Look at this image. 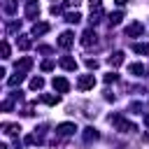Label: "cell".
Listing matches in <instances>:
<instances>
[{
    "label": "cell",
    "instance_id": "cell-23",
    "mask_svg": "<svg viewBox=\"0 0 149 149\" xmlns=\"http://www.w3.org/2000/svg\"><path fill=\"white\" fill-rule=\"evenodd\" d=\"M133 51H135V54H149V44L135 42V44H133Z\"/></svg>",
    "mask_w": 149,
    "mask_h": 149
},
{
    "label": "cell",
    "instance_id": "cell-6",
    "mask_svg": "<svg viewBox=\"0 0 149 149\" xmlns=\"http://www.w3.org/2000/svg\"><path fill=\"white\" fill-rule=\"evenodd\" d=\"M54 88H56L58 93H68V91H70V81H68L65 77H54Z\"/></svg>",
    "mask_w": 149,
    "mask_h": 149
},
{
    "label": "cell",
    "instance_id": "cell-18",
    "mask_svg": "<svg viewBox=\"0 0 149 149\" xmlns=\"http://www.w3.org/2000/svg\"><path fill=\"white\" fill-rule=\"evenodd\" d=\"M49 33V23H35L33 26V35H44Z\"/></svg>",
    "mask_w": 149,
    "mask_h": 149
},
{
    "label": "cell",
    "instance_id": "cell-30",
    "mask_svg": "<svg viewBox=\"0 0 149 149\" xmlns=\"http://www.w3.org/2000/svg\"><path fill=\"white\" fill-rule=\"evenodd\" d=\"M42 70H44V72L54 70V61H44V63H42Z\"/></svg>",
    "mask_w": 149,
    "mask_h": 149
},
{
    "label": "cell",
    "instance_id": "cell-7",
    "mask_svg": "<svg viewBox=\"0 0 149 149\" xmlns=\"http://www.w3.org/2000/svg\"><path fill=\"white\" fill-rule=\"evenodd\" d=\"M58 63H61V68H63V70H70V72H72V70H77V61H74L72 56H61V61H58Z\"/></svg>",
    "mask_w": 149,
    "mask_h": 149
},
{
    "label": "cell",
    "instance_id": "cell-28",
    "mask_svg": "<svg viewBox=\"0 0 149 149\" xmlns=\"http://www.w3.org/2000/svg\"><path fill=\"white\" fill-rule=\"evenodd\" d=\"M116 79H119V74H114V72L105 74V84H112V81H116Z\"/></svg>",
    "mask_w": 149,
    "mask_h": 149
},
{
    "label": "cell",
    "instance_id": "cell-8",
    "mask_svg": "<svg viewBox=\"0 0 149 149\" xmlns=\"http://www.w3.org/2000/svg\"><path fill=\"white\" fill-rule=\"evenodd\" d=\"M30 68H33V58H30V56H23V58L16 61V72H26V70H30Z\"/></svg>",
    "mask_w": 149,
    "mask_h": 149
},
{
    "label": "cell",
    "instance_id": "cell-32",
    "mask_svg": "<svg viewBox=\"0 0 149 149\" xmlns=\"http://www.w3.org/2000/svg\"><path fill=\"white\" fill-rule=\"evenodd\" d=\"M88 2H91V9H98V7H102V5H100V0H88Z\"/></svg>",
    "mask_w": 149,
    "mask_h": 149
},
{
    "label": "cell",
    "instance_id": "cell-21",
    "mask_svg": "<svg viewBox=\"0 0 149 149\" xmlns=\"http://www.w3.org/2000/svg\"><path fill=\"white\" fill-rule=\"evenodd\" d=\"M128 70H130V72H133L135 77H140V74H144V65H142V63H133V65H130Z\"/></svg>",
    "mask_w": 149,
    "mask_h": 149
},
{
    "label": "cell",
    "instance_id": "cell-35",
    "mask_svg": "<svg viewBox=\"0 0 149 149\" xmlns=\"http://www.w3.org/2000/svg\"><path fill=\"white\" fill-rule=\"evenodd\" d=\"M114 2H116V5H119V7H121V5H126V2H128V0H114Z\"/></svg>",
    "mask_w": 149,
    "mask_h": 149
},
{
    "label": "cell",
    "instance_id": "cell-12",
    "mask_svg": "<svg viewBox=\"0 0 149 149\" xmlns=\"http://www.w3.org/2000/svg\"><path fill=\"white\" fill-rule=\"evenodd\" d=\"M2 130H5V135H9V137H14V135H19V123H2Z\"/></svg>",
    "mask_w": 149,
    "mask_h": 149
},
{
    "label": "cell",
    "instance_id": "cell-13",
    "mask_svg": "<svg viewBox=\"0 0 149 149\" xmlns=\"http://www.w3.org/2000/svg\"><path fill=\"white\" fill-rule=\"evenodd\" d=\"M98 137H100V133H98L93 126L84 128V140H86V142H93V140H98Z\"/></svg>",
    "mask_w": 149,
    "mask_h": 149
},
{
    "label": "cell",
    "instance_id": "cell-10",
    "mask_svg": "<svg viewBox=\"0 0 149 149\" xmlns=\"http://www.w3.org/2000/svg\"><path fill=\"white\" fill-rule=\"evenodd\" d=\"M107 63H109L112 68H119V65L123 63V51H114V54H109V58H107Z\"/></svg>",
    "mask_w": 149,
    "mask_h": 149
},
{
    "label": "cell",
    "instance_id": "cell-27",
    "mask_svg": "<svg viewBox=\"0 0 149 149\" xmlns=\"http://www.w3.org/2000/svg\"><path fill=\"white\" fill-rule=\"evenodd\" d=\"M0 51H2V58H9V44H7V42H2Z\"/></svg>",
    "mask_w": 149,
    "mask_h": 149
},
{
    "label": "cell",
    "instance_id": "cell-19",
    "mask_svg": "<svg viewBox=\"0 0 149 149\" xmlns=\"http://www.w3.org/2000/svg\"><path fill=\"white\" fill-rule=\"evenodd\" d=\"M65 21H68V23H79V21H81V14H79V12H68V14H65Z\"/></svg>",
    "mask_w": 149,
    "mask_h": 149
},
{
    "label": "cell",
    "instance_id": "cell-20",
    "mask_svg": "<svg viewBox=\"0 0 149 149\" xmlns=\"http://www.w3.org/2000/svg\"><path fill=\"white\" fill-rule=\"evenodd\" d=\"M40 100H42L44 105H56V102H58L61 98H58V95H51V93H44V95H42Z\"/></svg>",
    "mask_w": 149,
    "mask_h": 149
},
{
    "label": "cell",
    "instance_id": "cell-22",
    "mask_svg": "<svg viewBox=\"0 0 149 149\" xmlns=\"http://www.w3.org/2000/svg\"><path fill=\"white\" fill-rule=\"evenodd\" d=\"M42 86H44V79H42V77H33V79H30V88H33V91H40Z\"/></svg>",
    "mask_w": 149,
    "mask_h": 149
},
{
    "label": "cell",
    "instance_id": "cell-33",
    "mask_svg": "<svg viewBox=\"0 0 149 149\" xmlns=\"http://www.w3.org/2000/svg\"><path fill=\"white\" fill-rule=\"evenodd\" d=\"M79 2H81V0H65V5H68V7H77Z\"/></svg>",
    "mask_w": 149,
    "mask_h": 149
},
{
    "label": "cell",
    "instance_id": "cell-2",
    "mask_svg": "<svg viewBox=\"0 0 149 149\" xmlns=\"http://www.w3.org/2000/svg\"><path fill=\"white\" fill-rule=\"evenodd\" d=\"M93 86H95V77L93 74H79V79H77V88L79 91H88Z\"/></svg>",
    "mask_w": 149,
    "mask_h": 149
},
{
    "label": "cell",
    "instance_id": "cell-34",
    "mask_svg": "<svg viewBox=\"0 0 149 149\" xmlns=\"http://www.w3.org/2000/svg\"><path fill=\"white\" fill-rule=\"evenodd\" d=\"M51 14H54V16H56V14H61V7H58V5H54V7H51Z\"/></svg>",
    "mask_w": 149,
    "mask_h": 149
},
{
    "label": "cell",
    "instance_id": "cell-5",
    "mask_svg": "<svg viewBox=\"0 0 149 149\" xmlns=\"http://www.w3.org/2000/svg\"><path fill=\"white\" fill-rule=\"evenodd\" d=\"M142 33H144V26H142L140 21H135V23H130V26L126 28V35H128V37H140Z\"/></svg>",
    "mask_w": 149,
    "mask_h": 149
},
{
    "label": "cell",
    "instance_id": "cell-26",
    "mask_svg": "<svg viewBox=\"0 0 149 149\" xmlns=\"http://www.w3.org/2000/svg\"><path fill=\"white\" fill-rule=\"evenodd\" d=\"M128 109H130L133 114H140V112H142V102H130V107H128Z\"/></svg>",
    "mask_w": 149,
    "mask_h": 149
},
{
    "label": "cell",
    "instance_id": "cell-24",
    "mask_svg": "<svg viewBox=\"0 0 149 149\" xmlns=\"http://www.w3.org/2000/svg\"><path fill=\"white\" fill-rule=\"evenodd\" d=\"M5 12H7V14H14V12H16V2H14V0H7V2H5Z\"/></svg>",
    "mask_w": 149,
    "mask_h": 149
},
{
    "label": "cell",
    "instance_id": "cell-14",
    "mask_svg": "<svg viewBox=\"0 0 149 149\" xmlns=\"http://www.w3.org/2000/svg\"><path fill=\"white\" fill-rule=\"evenodd\" d=\"M91 26H95V23H100L102 21V7H98V9H91Z\"/></svg>",
    "mask_w": 149,
    "mask_h": 149
},
{
    "label": "cell",
    "instance_id": "cell-25",
    "mask_svg": "<svg viewBox=\"0 0 149 149\" xmlns=\"http://www.w3.org/2000/svg\"><path fill=\"white\" fill-rule=\"evenodd\" d=\"M84 63H86V68H91V70H95V68H98V61H95V58H88V56H86V58H84Z\"/></svg>",
    "mask_w": 149,
    "mask_h": 149
},
{
    "label": "cell",
    "instance_id": "cell-11",
    "mask_svg": "<svg viewBox=\"0 0 149 149\" xmlns=\"http://www.w3.org/2000/svg\"><path fill=\"white\" fill-rule=\"evenodd\" d=\"M26 16H28V19L40 16V5H37V2H28V5H26Z\"/></svg>",
    "mask_w": 149,
    "mask_h": 149
},
{
    "label": "cell",
    "instance_id": "cell-9",
    "mask_svg": "<svg viewBox=\"0 0 149 149\" xmlns=\"http://www.w3.org/2000/svg\"><path fill=\"white\" fill-rule=\"evenodd\" d=\"M74 130H77L74 123H58V126H56V133H58V135H72Z\"/></svg>",
    "mask_w": 149,
    "mask_h": 149
},
{
    "label": "cell",
    "instance_id": "cell-36",
    "mask_svg": "<svg viewBox=\"0 0 149 149\" xmlns=\"http://www.w3.org/2000/svg\"><path fill=\"white\" fill-rule=\"evenodd\" d=\"M144 123H147V128H149V114H147V116H144Z\"/></svg>",
    "mask_w": 149,
    "mask_h": 149
},
{
    "label": "cell",
    "instance_id": "cell-37",
    "mask_svg": "<svg viewBox=\"0 0 149 149\" xmlns=\"http://www.w3.org/2000/svg\"><path fill=\"white\" fill-rule=\"evenodd\" d=\"M26 2H37V0H26Z\"/></svg>",
    "mask_w": 149,
    "mask_h": 149
},
{
    "label": "cell",
    "instance_id": "cell-31",
    "mask_svg": "<svg viewBox=\"0 0 149 149\" xmlns=\"http://www.w3.org/2000/svg\"><path fill=\"white\" fill-rule=\"evenodd\" d=\"M19 28H21V21H19V23L14 21V23H9V26H7V30H9V33H14V30H19Z\"/></svg>",
    "mask_w": 149,
    "mask_h": 149
},
{
    "label": "cell",
    "instance_id": "cell-29",
    "mask_svg": "<svg viewBox=\"0 0 149 149\" xmlns=\"http://www.w3.org/2000/svg\"><path fill=\"white\" fill-rule=\"evenodd\" d=\"M12 105H14V98H7V100L2 102V109H5V112H9V109H12Z\"/></svg>",
    "mask_w": 149,
    "mask_h": 149
},
{
    "label": "cell",
    "instance_id": "cell-16",
    "mask_svg": "<svg viewBox=\"0 0 149 149\" xmlns=\"http://www.w3.org/2000/svg\"><path fill=\"white\" fill-rule=\"evenodd\" d=\"M30 44H33V42H30V37H26V35L16 37V47H19V49H23V51H26V49H30Z\"/></svg>",
    "mask_w": 149,
    "mask_h": 149
},
{
    "label": "cell",
    "instance_id": "cell-15",
    "mask_svg": "<svg viewBox=\"0 0 149 149\" xmlns=\"http://www.w3.org/2000/svg\"><path fill=\"white\" fill-rule=\"evenodd\" d=\"M121 19H123V12H112V14L107 16L109 26H119V23H121Z\"/></svg>",
    "mask_w": 149,
    "mask_h": 149
},
{
    "label": "cell",
    "instance_id": "cell-3",
    "mask_svg": "<svg viewBox=\"0 0 149 149\" xmlns=\"http://www.w3.org/2000/svg\"><path fill=\"white\" fill-rule=\"evenodd\" d=\"M79 42H81V47H93V44L98 42V35H95V30H93V28L84 30V33H81V40H79Z\"/></svg>",
    "mask_w": 149,
    "mask_h": 149
},
{
    "label": "cell",
    "instance_id": "cell-1",
    "mask_svg": "<svg viewBox=\"0 0 149 149\" xmlns=\"http://www.w3.org/2000/svg\"><path fill=\"white\" fill-rule=\"evenodd\" d=\"M109 123L116 128V130H121V133H135L137 128H135V123H130V121H126L123 116H119V114H109Z\"/></svg>",
    "mask_w": 149,
    "mask_h": 149
},
{
    "label": "cell",
    "instance_id": "cell-4",
    "mask_svg": "<svg viewBox=\"0 0 149 149\" xmlns=\"http://www.w3.org/2000/svg\"><path fill=\"white\" fill-rule=\"evenodd\" d=\"M72 44H74V35H72L70 30L61 33V37H58V47H61V49H70Z\"/></svg>",
    "mask_w": 149,
    "mask_h": 149
},
{
    "label": "cell",
    "instance_id": "cell-17",
    "mask_svg": "<svg viewBox=\"0 0 149 149\" xmlns=\"http://www.w3.org/2000/svg\"><path fill=\"white\" fill-rule=\"evenodd\" d=\"M23 79H26V74H23V72H16V74H12V77L7 79V84H9V86H19Z\"/></svg>",
    "mask_w": 149,
    "mask_h": 149
}]
</instances>
